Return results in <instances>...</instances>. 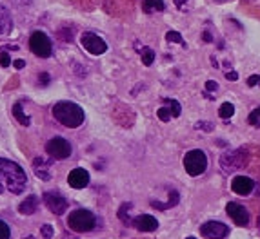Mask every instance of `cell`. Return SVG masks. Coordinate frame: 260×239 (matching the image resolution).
I'll return each instance as SVG.
<instances>
[{
  "mask_svg": "<svg viewBox=\"0 0 260 239\" xmlns=\"http://www.w3.org/2000/svg\"><path fill=\"white\" fill-rule=\"evenodd\" d=\"M200 234L206 239H224L229 234V228L220 221H208L200 227Z\"/></svg>",
  "mask_w": 260,
  "mask_h": 239,
  "instance_id": "obj_10",
  "label": "cell"
},
{
  "mask_svg": "<svg viewBox=\"0 0 260 239\" xmlns=\"http://www.w3.org/2000/svg\"><path fill=\"white\" fill-rule=\"evenodd\" d=\"M96 225H98V219L91 210H86V208H77L68 216V227L69 230L79 234H86L95 230Z\"/></svg>",
  "mask_w": 260,
  "mask_h": 239,
  "instance_id": "obj_3",
  "label": "cell"
},
{
  "mask_svg": "<svg viewBox=\"0 0 260 239\" xmlns=\"http://www.w3.org/2000/svg\"><path fill=\"white\" fill-rule=\"evenodd\" d=\"M164 0H144L142 4V9L146 13H153V11H164Z\"/></svg>",
  "mask_w": 260,
  "mask_h": 239,
  "instance_id": "obj_19",
  "label": "cell"
},
{
  "mask_svg": "<svg viewBox=\"0 0 260 239\" xmlns=\"http://www.w3.org/2000/svg\"><path fill=\"white\" fill-rule=\"evenodd\" d=\"M157 116H159V120L160 122H170L171 120V116H173V112L168 109V107H160L159 111H157Z\"/></svg>",
  "mask_w": 260,
  "mask_h": 239,
  "instance_id": "obj_24",
  "label": "cell"
},
{
  "mask_svg": "<svg viewBox=\"0 0 260 239\" xmlns=\"http://www.w3.org/2000/svg\"><path fill=\"white\" fill-rule=\"evenodd\" d=\"M218 114H220L222 120H229L235 114V105L229 103V102H224L220 105V109H218Z\"/></svg>",
  "mask_w": 260,
  "mask_h": 239,
  "instance_id": "obj_23",
  "label": "cell"
},
{
  "mask_svg": "<svg viewBox=\"0 0 260 239\" xmlns=\"http://www.w3.org/2000/svg\"><path fill=\"white\" fill-rule=\"evenodd\" d=\"M204 40H206V42H211L213 38H211V34H210V33H204Z\"/></svg>",
  "mask_w": 260,
  "mask_h": 239,
  "instance_id": "obj_37",
  "label": "cell"
},
{
  "mask_svg": "<svg viewBox=\"0 0 260 239\" xmlns=\"http://www.w3.org/2000/svg\"><path fill=\"white\" fill-rule=\"evenodd\" d=\"M164 105L170 109L171 112H173V118H178L180 116V112H182V107H180V103L176 100H173V98H164Z\"/></svg>",
  "mask_w": 260,
  "mask_h": 239,
  "instance_id": "obj_22",
  "label": "cell"
},
{
  "mask_svg": "<svg viewBox=\"0 0 260 239\" xmlns=\"http://www.w3.org/2000/svg\"><path fill=\"white\" fill-rule=\"evenodd\" d=\"M184 169L193 178L204 174L206 169H208V156H206V152L200 149H193L189 152H186V156H184Z\"/></svg>",
  "mask_w": 260,
  "mask_h": 239,
  "instance_id": "obj_4",
  "label": "cell"
},
{
  "mask_svg": "<svg viewBox=\"0 0 260 239\" xmlns=\"http://www.w3.org/2000/svg\"><path fill=\"white\" fill-rule=\"evenodd\" d=\"M40 234H42V238L44 239H51L53 238V227H51V225H42Z\"/></svg>",
  "mask_w": 260,
  "mask_h": 239,
  "instance_id": "obj_29",
  "label": "cell"
},
{
  "mask_svg": "<svg viewBox=\"0 0 260 239\" xmlns=\"http://www.w3.org/2000/svg\"><path fill=\"white\" fill-rule=\"evenodd\" d=\"M53 116L57 120L58 123H62L64 127H69V129H75V127H80L84 123V109L80 105H77L75 102H68V100H62V102H57L53 109Z\"/></svg>",
  "mask_w": 260,
  "mask_h": 239,
  "instance_id": "obj_2",
  "label": "cell"
},
{
  "mask_svg": "<svg viewBox=\"0 0 260 239\" xmlns=\"http://www.w3.org/2000/svg\"><path fill=\"white\" fill-rule=\"evenodd\" d=\"M24 239H35V238H31V236H29V238H24Z\"/></svg>",
  "mask_w": 260,
  "mask_h": 239,
  "instance_id": "obj_39",
  "label": "cell"
},
{
  "mask_svg": "<svg viewBox=\"0 0 260 239\" xmlns=\"http://www.w3.org/2000/svg\"><path fill=\"white\" fill-rule=\"evenodd\" d=\"M11 238V230H9V225L6 221L0 219V239H9Z\"/></svg>",
  "mask_w": 260,
  "mask_h": 239,
  "instance_id": "obj_26",
  "label": "cell"
},
{
  "mask_svg": "<svg viewBox=\"0 0 260 239\" xmlns=\"http://www.w3.org/2000/svg\"><path fill=\"white\" fill-rule=\"evenodd\" d=\"M37 208H39V198H37V196H28V198L18 205V212L24 214V216H31V214H35Z\"/></svg>",
  "mask_w": 260,
  "mask_h": 239,
  "instance_id": "obj_17",
  "label": "cell"
},
{
  "mask_svg": "<svg viewBox=\"0 0 260 239\" xmlns=\"http://www.w3.org/2000/svg\"><path fill=\"white\" fill-rule=\"evenodd\" d=\"M138 51H140V58H142V64L144 66H151L153 62H155V51L151 49V47H138Z\"/></svg>",
  "mask_w": 260,
  "mask_h": 239,
  "instance_id": "obj_21",
  "label": "cell"
},
{
  "mask_svg": "<svg viewBox=\"0 0 260 239\" xmlns=\"http://www.w3.org/2000/svg\"><path fill=\"white\" fill-rule=\"evenodd\" d=\"M0 66H2V67H9V66H11V56L7 55L6 49L0 51Z\"/></svg>",
  "mask_w": 260,
  "mask_h": 239,
  "instance_id": "obj_28",
  "label": "cell"
},
{
  "mask_svg": "<svg viewBox=\"0 0 260 239\" xmlns=\"http://www.w3.org/2000/svg\"><path fill=\"white\" fill-rule=\"evenodd\" d=\"M131 227H135L138 232H155L159 228V221H157V217L149 216V214H142L133 219Z\"/></svg>",
  "mask_w": 260,
  "mask_h": 239,
  "instance_id": "obj_13",
  "label": "cell"
},
{
  "mask_svg": "<svg viewBox=\"0 0 260 239\" xmlns=\"http://www.w3.org/2000/svg\"><path fill=\"white\" fill-rule=\"evenodd\" d=\"M166 40H168V42H176V44H182V45H184L182 34H180V33H176V31H168V33H166Z\"/></svg>",
  "mask_w": 260,
  "mask_h": 239,
  "instance_id": "obj_25",
  "label": "cell"
},
{
  "mask_svg": "<svg viewBox=\"0 0 260 239\" xmlns=\"http://www.w3.org/2000/svg\"><path fill=\"white\" fill-rule=\"evenodd\" d=\"M68 183H69V187H73V189H77V190L84 189V187L89 185V172L82 167L73 169L68 176Z\"/></svg>",
  "mask_w": 260,
  "mask_h": 239,
  "instance_id": "obj_12",
  "label": "cell"
},
{
  "mask_svg": "<svg viewBox=\"0 0 260 239\" xmlns=\"http://www.w3.org/2000/svg\"><path fill=\"white\" fill-rule=\"evenodd\" d=\"M259 227H260V217H259Z\"/></svg>",
  "mask_w": 260,
  "mask_h": 239,
  "instance_id": "obj_40",
  "label": "cell"
},
{
  "mask_svg": "<svg viewBox=\"0 0 260 239\" xmlns=\"http://www.w3.org/2000/svg\"><path fill=\"white\" fill-rule=\"evenodd\" d=\"M226 212H227V216L231 217L233 223H235L237 227H248V223H249V214H248V210L244 208V205H240V203H235V201H231V203H227Z\"/></svg>",
  "mask_w": 260,
  "mask_h": 239,
  "instance_id": "obj_11",
  "label": "cell"
},
{
  "mask_svg": "<svg viewBox=\"0 0 260 239\" xmlns=\"http://www.w3.org/2000/svg\"><path fill=\"white\" fill-rule=\"evenodd\" d=\"M0 179L6 181V187L11 194H22L28 185L24 169L18 163L6 160V158H0Z\"/></svg>",
  "mask_w": 260,
  "mask_h": 239,
  "instance_id": "obj_1",
  "label": "cell"
},
{
  "mask_svg": "<svg viewBox=\"0 0 260 239\" xmlns=\"http://www.w3.org/2000/svg\"><path fill=\"white\" fill-rule=\"evenodd\" d=\"M259 196H260V187H259Z\"/></svg>",
  "mask_w": 260,
  "mask_h": 239,
  "instance_id": "obj_41",
  "label": "cell"
},
{
  "mask_svg": "<svg viewBox=\"0 0 260 239\" xmlns=\"http://www.w3.org/2000/svg\"><path fill=\"white\" fill-rule=\"evenodd\" d=\"M226 78H227V80H231V82H235V80H238V74L235 71H227Z\"/></svg>",
  "mask_w": 260,
  "mask_h": 239,
  "instance_id": "obj_34",
  "label": "cell"
},
{
  "mask_svg": "<svg viewBox=\"0 0 260 239\" xmlns=\"http://www.w3.org/2000/svg\"><path fill=\"white\" fill-rule=\"evenodd\" d=\"M2 190H4V189H2V183H0V194H2Z\"/></svg>",
  "mask_w": 260,
  "mask_h": 239,
  "instance_id": "obj_38",
  "label": "cell"
},
{
  "mask_svg": "<svg viewBox=\"0 0 260 239\" xmlns=\"http://www.w3.org/2000/svg\"><path fill=\"white\" fill-rule=\"evenodd\" d=\"M173 2H175V6H176V7H182V6H184V4L187 2V0H173Z\"/></svg>",
  "mask_w": 260,
  "mask_h": 239,
  "instance_id": "obj_36",
  "label": "cell"
},
{
  "mask_svg": "<svg viewBox=\"0 0 260 239\" xmlns=\"http://www.w3.org/2000/svg\"><path fill=\"white\" fill-rule=\"evenodd\" d=\"M187 239H195V238H187Z\"/></svg>",
  "mask_w": 260,
  "mask_h": 239,
  "instance_id": "obj_42",
  "label": "cell"
},
{
  "mask_svg": "<svg viewBox=\"0 0 260 239\" xmlns=\"http://www.w3.org/2000/svg\"><path fill=\"white\" fill-rule=\"evenodd\" d=\"M231 189L238 196H248L255 190V181L248 176H235L231 181Z\"/></svg>",
  "mask_w": 260,
  "mask_h": 239,
  "instance_id": "obj_14",
  "label": "cell"
},
{
  "mask_svg": "<svg viewBox=\"0 0 260 239\" xmlns=\"http://www.w3.org/2000/svg\"><path fill=\"white\" fill-rule=\"evenodd\" d=\"M13 67H15V69H24V67H26V62H24V60H15V62H13Z\"/></svg>",
  "mask_w": 260,
  "mask_h": 239,
  "instance_id": "obj_35",
  "label": "cell"
},
{
  "mask_svg": "<svg viewBox=\"0 0 260 239\" xmlns=\"http://www.w3.org/2000/svg\"><path fill=\"white\" fill-rule=\"evenodd\" d=\"M55 162L53 158L51 160H45V158H35L33 160V171H35V176L42 181H49L51 179V172H49V165Z\"/></svg>",
  "mask_w": 260,
  "mask_h": 239,
  "instance_id": "obj_15",
  "label": "cell"
},
{
  "mask_svg": "<svg viewBox=\"0 0 260 239\" xmlns=\"http://www.w3.org/2000/svg\"><path fill=\"white\" fill-rule=\"evenodd\" d=\"M13 116L17 118V122L20 123V125H24V127H29V125H31L29 116H26L22 111V103H15V105H13Z\"/></svg>",
  "mask_w": 260,
  "mask_h": 239,
  "instance_id": "obj_20",
  "label": "cell"
},
{
  "mask_svg": "<svg viewBox=\"0 0 260 239\" xmlns=\"http://www.w3.org/2000/svg\"><path fill=\"white\" fill-rule=\"evenodd\" d=\"M195 129H198V131L202 129V131H206V133H210V131H213V129H215V125H213V123H210V122H198L197 125H195Z\"/></svg>",
  "mask_w": 260,
  "mask_h": 239,
  "instance_id": "obj_30",
  "label": "cell"
},
{
  "mask_svg": "<svg viewBox=\"0 0 260 239\" xmlns=\"http://www.w3.org/2000/svg\"><path fill=\"white\" fill-rule=\"evenodd\" d=\"M80 44L89 55H102L108 51V44L95 33H84L80 36Z\"/></svg>",
  "mask_w": 260,
  "mask_h": 239,
  "instance_id": "obj_8",
  "label": "cell"
},
{
  "mask_svg": "<svg viewBox=\"0 0 260 239\" xmlns=\"http://www.w3.org/2000/svg\"><path fill=\"white\" fill-rule=\"evenodd\" d=\"M248 162H249V152L244 149V147H240V149L229 150L226 154H222L220 167L222 171H226V172H235L238 169L246 167Z\"/></svg>",
  "mask_w": 260,
  "mask_h": 239,
  "instance_id": "obj_5",
  "label": "cell"
},
{
  "mask_svg": "<svg viewBox=\"0 0 260 239\" xmlns=\"http://www.w3.org/2000/svg\"><path fill=\"white\" fill-rule=\"evenodd\" d=\"M259 84L260 85V76L259 74H253V76L248 78V85H251V87H255V85Z\"/></svg>",
  "mask_w": 260,
  "mask_h": 239,
  "instance_id": "obj_32",
  "label": "cell"
},
{
  "mask_svg": "<svg viewBox=\"0 0 260 239\" xmlns=\"http://www.w3.org/2000/svg\"><path fill=\"white\" fill-rule=\"evenodd\" d=\"M49 74H47V72H42V74H40L39 76V82H40V85H42V87H45V85L49 84Z\"/></svg>",
  "mask_w": 260,
  "mask_h": 239,
  "instance_id": "obj_31",
  "label": "cell"
},
{
  "mask_svg": "<svg viewBox=\"0 0 260 239\" xmlns=\"http://www.w3.org/2000/svg\"><path fill=\"white\" fill-rule=\"evenodd\" d=\"M45 152L53 158V160H68L69 156H71V143H69L68 139L57 138L49 139L47 143H45Z\"/></svg>",
  "mask_w": 260,
  "mask_h": 239,
  "instance_id": "obj_7",
  "label": "cell"
},
{
  "mask_svg": "<svg viewBox=\"0 0 260 239\" xmlns=\"http://www.w3.org/2000/svg\"><path fill=\"white\" fill-rule=\"evenodd\" d=\"M13 31V18L11 13L6 6L0 4V36H6Z\"/></svg>",
  "mask_w": 260,
  "mask_h": 239,
  "instance_id": "obj_16",
  "label": "cell"
},
{
  "mask_svg": "<svg viewBox=\"0 0 260 239\" xmlns=\"http://www.w3.org/2000/svg\"><path fill=\"white\" fill-rule=\"evenodd\" d=\"M206 89H208V91H217V89H218V84H217L215 80H208V82H206Z\"/></svg>",
  "mask_w": 260,
  "mask_h": 239,
  "instance_id": "obj_33",
  "label": "cell"
},
{
  "mask_svg": "<svg viewBox=\"0 0 260 239\" xmlns=\"http://www.w3.org/2000/svg\"><path fill=\"white\" fill-rule=\"evenodd\" d=\"M29 49L33 55L40 56V58H49L53 55V45H51L49 36L42 31H35L29 36Z\"/></svg>",
  "mask_w": 260,
  "mask_h": 239,
  "instance_id": "obj_6",
  "label": "cell"
},
{
  "mask_svg": "<svg viewBox=\"0 0 260 239\" xmlns=\"http://www.w3.org/2000/svg\"><path fill=\"white\" fill-rule=\"evenodd\" d=\"M248 122H249V125H260V107H257V109L249 114Z\"/></svg>",
  "mask_w": 260,
  "mask_h": 239,
  "instance_id": "obj_27",
  "label": "cell"
},
{
  "mask_svg": "<svg viewBox=\"0 0 260 239\" xmlns=\"http://www.w3.org/2000/svg\"><path fill=\"white\" fill-rule=\"evenodd\" d=\"M180 201V196L176 190H171L170 192V201L168 203H159V201H151V206L153 208H159V210H166V208H171V206H176Z\"/></svg>",
  "mask_w": 260,
  "mask_h": 239,
  "instance_id": "obj_18",
  "label": "cell"
},
{
  "mask_svg": "<svg viewBox=\"0 0 260 239\" xmlns=\"http://www.w3.org/2000/svg\"><path fill=\"white\" fill-rule=\"evenodd\" d=\"M44 203H45V206L55 214V216H62V214H66V210H68V206H69L68 200H66L64 196L58 194V192H45Z\"/></svg>",
  "mask_w": 260,
  "mask_h": 239,
  "instance_id": "obj_9",
  "label": "cell"
}]
</instances>
